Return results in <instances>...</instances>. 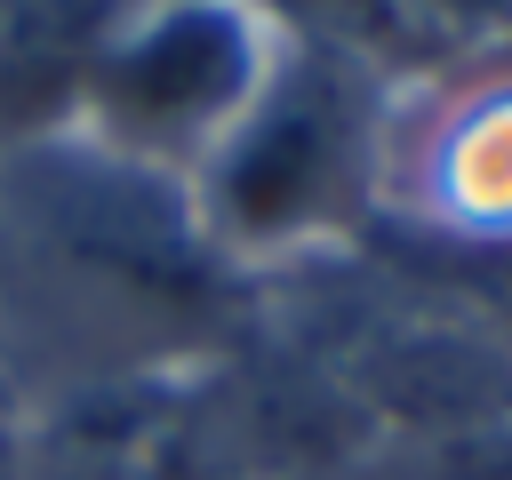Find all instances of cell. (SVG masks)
<instances>
[{"label": "cell", "mask_w": 512, "mask_h": 480, "mask_svg": "<svg viewBox=\"0 0 512 480\" xmlns=\"http://www.w3.org/2000/svg\"><path fill=\"white\" fill-rule=\"evenodd\" d=\"M272 64L280 32L264 0H120L72 80L64 136L160 184H192L248 120Z\"/></svg>", "instance_id": "6da1fadb"}, {"label": "cell", "mask_w": 512, "mask_h": 480, "mask_svg": "<svg viewBox=\"0 0 512 480\" xmlns=\"http://www.w3.org/2000/svg\"><path fill=\"white\" fill-rule=\"evenodd\" d=\"M360 160H368V128L352 112L344 72L280 48L264 96L208 152V168L184 184V200L224 264H256L272 248L328 232L344 216V200L360 192Z\"/></svg>", "instance_id": "7a4b0ae2"}, {"label": "cell", "mask_w": 512, "mask_h": 480, "mask_svg": "<svg viewBox=\"0 0 512 480\" xmlns=\"http://www.w3.org/2000/svg\"><path fill=\"white\" fill-rule=\"evenodd\" d=\"M0 480H24V400L0 376Z\"/></svg>", "instance_id": "3957f363"}]
</instances>
